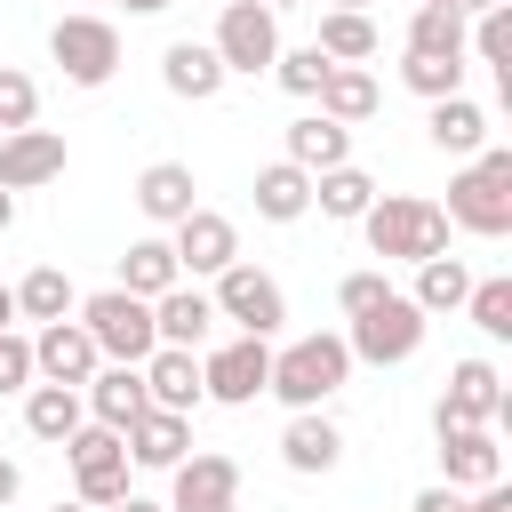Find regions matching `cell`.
Returning <instances> with one entry per match:
<instances>
[{"label": "cell", "mask_w": 512, "mask_h": 512, "mask_svg": "<svg viewBox=\"0 0 512 512\" xmlns=\"http://www.w3.org/2000/svg\"><path fill=\"white\" fill-rule=\"evenodd\" d=\"M440 432V488H488L504 480V448H496V424H432Z\"/></svg>", "instance_id": "obj_15"}, {"label": "cell", "mask_w": 512, "mask_h": 512, "mask_svg": "<svg viewBox=\"0 0 512 512\" xmlns=\"http://www.w3.org/2000/svg\"><path fill=\"white\" fill-rule=\"evenodd\" d=\"M328 8H352V16H368V8H376V0H328Z\"/></svg>", "instance_id": "obj_49"}, {"label": "cell", "mask_w": 512, "mask_h": 512, "mask_svg": "<svg viewBox=\"0 0 512 512\" xmlns=\"http://www.w3.org/2000/svg\"><path fill=\"white\" fill-rule=\"evenodd\" d=\"M96 368H104V352L88 344V328H80V320H48V328L32 336V376H40V384H64V392H80Z\"/></svg>", "instance_id": "obj_14"}, {"label": "cell", "mask_w": 512, "mask_h": 512, "mask_svg": "<svg viewBox=\"0 0 512 512\" xmlns=\"http://www.w3.org/2000/svg\"><path fill=\"white\" fill-rule=\"evenodd\" d=\"M376 104H384V88H376V72H368V64H336V72L320 80V112H328L336 128L376 120Z\"/></svg>", "instance_id": "obj_26"}, {"label": "cell", "mask_w": 512, "mask_h": 512, "mask_svg": "<svg viewBox=\"0 0 512 512\" xmlns=\"http://www.w3.org/2000/svg\"><path fill=\"white\" fill-rule=\"evenodd\" d=\"M264 8H272V16H280V8H304V0H264Z\"/></svg>", "instance_id": "obj_50"}, {"label": "cell", "mask_w": 512, "mask_h": 512, "mask_svg": "<svg viewBox=\"0 0 512 512\" xmlns=\"http://www.w3.org/2000/svg\"><path fill=\"white\" fill-rule=\"evenodd\" d=\"M8 224H16V192H0V232H8Z\"/></svg>", "instance_id": "obj_48"}, {"label": "cell", "mask_w": 512, "mask_h": 512, "mask_svg": "<svg viewBox=\"0 0 512 512\" xmlns=\"http://www.w3.org/2000/svg\"><path fill=\"white\" fill-rule=\"evenodd\" d=\"M328 64H368L376 56V16H352V8H320V40H312Z\"/></svg>", "instance_id": "obj_33"}, {"label": "cell", "mask_w": 512, "mask_h": 512, "mask_svg": "<svg viewBox=\"0 0 512 512\" xmlns=\"http://www.w3.org/2000/svg\"><path fill=\"white\" fill-rule=\"evenodd\" d=\"M464 512H512V488H504V480H488V488H480Z\"/></svg>", "instance_id": "obj_42"}, {"label": "cell", "mask_w": 512, "mask_h": 512, "mask_svg": "<svg viewBox=\"0 0 512 512\" xmlns=\"http://www.w3.org/2000/svg\"><path fill=\"white\" fill-rule=\"evenodd\" d=\"M144 400L168 408V416H192V408L208 400V392H200V352H168V344H160V352L144 360Z\"/></svg>", "instance_id": "obj_22"}, {"label": "cell", "mask_w": 512, "mask_h": 512, "mask_svg": "<svg viewBox=\"0 0 512 512\" xmlns=\"http://www.w3.org/2000/svg\"><path fill=\"white\" fill-rule=\"evenodd\" d=\"M128 16H160V8H176V0H120Z\"/></svg>", "instance_id": "obj_47"}, {"label": "cell", "mask_w": 512, "mask_h": 512, "mask_svg": "<svg viewBox=\"0 0 512 512\" xmlns=\"http://www.w3.org/2000/svg\"><path fill=\"white\" fill-rule=\"evenodd\" d=\"M104 512H168V504H152V496H136V488H128V496H120V504H104Z\"/></svg>", "instance_id": "obj_45"}, {"label": "cell", "mask_w": 512, "mask_h": 512, "mask_svg": "<svg viewBox=\"0 0 512 512\" xmlns=\"http://www.w3.org/2000/svg\"><path fill=\"white\" fill-rule=\"evenodd\" d=\"M168 248H176V272H184V280H216L224 264H240V232H232V216H216V208H192Z\"/></svg>", "instance_id": "obj_13"}, {"label": "cell", "mask_w": 512, "mask_h": 512, "mask_svg": "<svg viewBox=\"0 0 512 512\" xmlns=\"http://www.w3.org/2000/svg\"><path fill=\"white\" fill-rule=\"evenodd\" d=\"M80 312V296H72V280H64V264H32L24 280H16V320H72Z\"/></svg>", "instance_id": "obj_30"}, {"label": "cell", "mask_w": 512, "mask_h": 512, "mask_svg": "<svg viewBox=\"0 0 512 512\" xmlns=\"http://www.w3.org/2000/svg\"><path fill=\"white\" fill-rule=\"evenodd\" d=\"M408 56H456V64H464V16L440 8V0H416V16H408Z\"/></svg>", "instance_id": "obj_34"}, {"label": "cell", "mask_w": 512, "mask_h": 512, "mask_svg": "<svg viewBox=\"0 0 512 512\" xmlns=\"http://www.w3.org/2000/svg\"><path fill=\"white\" fill-rule=\"evenodd\" d=\"M80 408H88V424H104V432H128L152 400H144V368H96L88 384H80Z\"/></svg>", "instance_id": "obj_18"}, {"label": "cell", "mask_w": 512, "mask_h": 512, "mask_svg": "<svg viewBox=\"0 0 512 512\" xmlns=\"http://www.w3.org/2000/svg\"><path fill=\"white\" fill-rule=\"evenodd\" d=\"M8 392H32V336H16V328L0 336V400Z\"/></svg>", "instance_id": "obj_39"}, {"label": "cell", "mask_w": 512, "mask_h": 512, "mask_svg": "<svg viewBox=\"0 0 512 512\" xmlns=\"http://www.w3.org/2000/svg\"><path fill=\"white\" fill-rule=\"evenodd\" d=\"M168 512H240V464L200 448L168 472Z\"/></svg>", "instance_id": "obj_12"}, {"label": "cell", "mask_w": 512, "mask_h": 512, "mask_svg": "<svg viewBox=\"0 0 512 512\" xmlns=\"http://www.w3.org/2000/svg\"><path fill=\"white\" fill-rule=\"evenodd\" d=\"M424 328H432V320H424V312H416V304L392 288L384 304L352 312V336H344V352H352V360H368V368H400V360H416V352H424Z\"/></svg>", "instance_id": "obj_6"}, {"label": "cell", "mask_w": 512, "mask_h": 512, "mask_svg": "<svg viewBox=\"0 0 512 512\" xmlns=\"http://www.w3.org/2000/svg\"><path fill=\"white\" fill-rule=\"evenodd\" d=\"M64 136L56 128H16L0 136V192H32V184H56L64 176Z\"/></svg>", "instance_id": "obj_16"}, {"label": "cell", "mask_w": 512, "mask_h": 512, "mask_svg": "<svg viewBox=\"0 0 512 512\" xmlns=\"http://www.w3.org/2000/svg\"><path fill=\"white\" fill-rule=\"evenodd\" d=\"M512 416V392L496 376V360H456L448 368V392L432 408V424H504Z\"/></svg>", "instance_id": "obj_11"}, {"label": "cell", "mask_w": 512, "mask_h": 512, "mask_svg": "<svg viewBox=\"0 0 512 512\" xmlns=\"http://www.w3.org/2000/svg\"><path fill=\"white\" fill-rule=\"evenodd\" d=\"M80 328H88V344H96L112 368H144V360L160 352V336H152V304L128 296V288H96V296H80Z\"/></svg>", "instance_id": "obj_4"}, {"label": "cell", "mask_w": 512, "mask_h": 512, "mask_svg": "<svg viewBox=\"0 0 512 512\" xmlns=\"http://www.w3.org/2000/svg\"><path fill=\"white\" fill-rule=\"evenodd\" d=\"M440 8H456V16L472 24V16H488V8H504V0H440Z\"/></svg>", "instance_id": "obj_44"}, {"label": "cell", "mask_w": 512, "mask_h": 512, "mask_svg": "<svg viewBox=\"0 0 512 512\" xmlns=\"http://www.w3.org/2000/svg\"><path fill=\"white\" fill-rule=\"evenodd\" d=\"M56 512H88V504H56Z\"/></svg>", "instance_id": "obj_51"}, {"label": "cell", "mask_w": 512, "mask_h": 512, "mask_svg": "<svg viewBox=\"0 0 512 512\" xmlns=\"http://www.w3.org/2000/svg\"><path fill=\"white\" fill-rule=\"evenodd\" d=\"M32 112H40V88H32V72H16V64H0V136H16V128H32Z\"/></svg>", "instance_id": "obj_38"}, {"label": "cell", "mask_w": 512, "mask_h": 512, "mask_svg": "<svg viewBox=\"0 0 512 512\" xmlns=\"http://www.w3.org/2000/svg\"><path fill=\"white\" fill-rule=\"evenodd\" d=\"M208 304H216V320H232L240 336H280V320H288V296H280V280L272 272H256V264H224L216 272V288H208Z\"/></svg>", "instance_id": "obj_7"}, {"label": "cell", "mask_w": 512, "mask_h": 512, "mask_svg": "<svg viewBox=\"0 0 512 512\" xmlns=\"http://www.w3.org/2000/svg\"><path fill=\"white\" fill-rule=\"evenodd\" d=\"M312 208H320V216H336V224H360V216L376 208V176L344 160V168H328V176H312Z\"/></svg>", "instance_id": "obj_28"}, {"label": "cell", "mask_w": 512, "mask_h": 512, "mask_svg": "<svg viewBox=\"0 0 512 512\" xmlns=\"http://www.w3.org/2000/svg\"><path fill=\"white\" fill-rule=\"evenodd\" d=\"M360 232H368V248L384 264H432V256H448V216H440V200H416V192H376V208L360 216Z\"/></svg>", "instance_id": "obj_2"}, {"label": "cell", "mask_w": 512, "mask_h": 512, "mask_svg": "<svg viewBox=\"0 0 512 512\" xmlns=\"http://www.w3.org/2000/svg\"><path fill=\"white\" fill-rule=\"evenodd\" d=\"M280 464L304 472V480H312V472H336V464H344V432H336L320 408H304V416H288V432H280Z\"/></svg>", "instance_id": "obj_23"}, {"label": "cell", "mask_w": 512, "mask_h": 512, "mask_svg": "<svg viewBox=\"0 0 512 512\" xmlns=\"http://www.w3.org/2000/svg\"><path fill=\"white\" fill-rule=\"evenodd\" d=\"M120 448H128V464H144V472H176V464H184V448H192V416L144 408V416L120 432Z\"/></svg>", "instance_id": "obj_19"}, {"label": "cell", "mask_w": 512, "mask_h": 512, "mask_svg": "<svg viewBox=\"0 0 512 512\" xmlns=\"http://www.w3.org/2000/svg\"><path fill=\"white\" fill-rule=\"evenodd\" d=\"M16 488H24V472H16V464H8V456H0V512H8V504H16Z\"/></svg>", "instance_id": "obj_43"}, {"label": "cell", "mask_w": 512, "mask_h": 512, "mask_svg": "<svg viewBox=\"0 0 512 512\" xmlns=\"http://www.w3.org/2000/svg\"><path fill=\"white\" fill-rule=\"evenodd\" d=\"M304 208H312V176H304V168H288V160L256 168V216H264V224H296Z\"/></svg>", "instance_id": "obj_31"}, {"label": "cell", "mask_w": 512, "mask_h": 512, "mask_svg": "<svg viewBox=\"0 0 512 512\" xmlns=\"http://www.w3.org/2000/svg\"><path fill=\"white\" fill-rule=\"evenodd\" d=\"M456 232H472V240H504L512 232V152L504 144H488V152H472L456 176H448V208H440Z\"/></svg>", "instance_id": "obj_1"}, {"label": "cell", "mask_w": 512, "mask_h": 512, "mask_svg": "<svg viewBox=\"0 0 512 512\" xmlns=\"http://www.w3.org/2000/svg\"><path fill=\"white\" fill-rule=\"evenodd\" d=\"M48 56H56V72H64L72 88H104V80L120 72V24L72 8V16L48 24Z\"/></svg>", "instance_id": "obj_5"}, {"label": "cell", "mask_w": 512, "mask_h": 512, "mask_svg": "<svg viewBox=\"0 0 512 512\" xmlns=\"http://www.w3.org/2000/svg\"><path fill=\"white\" fill-rule=\"evenodd\" d=\"M208 328H216V304H208V288L176 280L168 296H152V336H160L168 352H200V344H208Z\"/></svg>", "instance_id": "obj_17"}, {"label": "cell", "mask_w": 512, "mask_h": 512, "mask_svg": "<svg viewBox=\"0 0 512 512\" xmlns=\"http://www.w3.org/2000/svg\"><path fill=\"white\" fill-rule=\"evenodd\" d=\"M16 328V288H0V336Z\"/></svg>", "instance_id": "obj_46"}, {"label": "cell", "mask_w": 512, "mask_h": 512, "mask_svg": "<svg viewBox=\"0 0 512 512\" xmlns=\"http://www.w3.org/2000/svg\"><path fill=\"white\" fill-rule=\"evenodd\" d=\"M264 384H272V344L264 336H232V344H216L200 360V392L224 400V408H248Z\"/></svg>", "instance_id": "obj_10"}, {"label": "cell", "mask_w": 512, "mask_h": 512, "mask_svg": "<svg viewBox=\"0 0 512 512\" xmlns=\"http://www.w3.org/2000/svg\"><path fill=\"white\" fill-rule=\"evenodd\" d=\"M384 296H392V280H384V272H344V288H336L344 320H352V312H368V304H384Z\"/></svg>", "instance_id": "obj_40"}, {"label": "cell", "mask_w": 512, "mask_h": 512, "mask_svg": "<svg viewBox=\"0 0 512 512\" xmlns=\"http://www.w3.org/2000/svg\"><path fill=\"white\" fill-rule=\"evenodd\" d=\"M464 296H472V272H464V256H432V264H416V312L424 320H440V312H464Z\"/></svg>", "instance_id": "obj_32"}, {"label": "cell", "mask_w": 512, "mask_h": 512, "mask_svg": "<svg viewBox=\"0 0 512 512\" xmlns=\"http://www.w3.org/2000/svg\"><path fill=\"white\" fill-rule=\"evenodd\" d=\"M136 208H144L152 224H168V232H176V224L200 208V184H192V168H184V160H152V168L136 176Z\"/></svg>", "instance_id": "obj_21"}, {"label": "cell", "mask_w": 512, "mask_h": 512, "mask_svg": "<svg viewBox=\"0 0 512 512\" xmlns=\"http://www.w3.org/2000/svg\"><path fill=\"white\" fill-rule=\"evenodd\" d=\"M160 80H168V96H184V104H208V96H224V64H216V48L208 40H168L160 48Z\"/></svg>", "instance_id": "obj_20"}, {"label": "cell", "mask_w": 512, "mask_h": 512, "mask_svg": "<svg viewBox=\"0 0 512 512\" xmlns=\"http://www.w3.org/2000/svg\"><path fill=\"white\" fill-rule=\"evenodd\" d=\"M424 136H432L448 160H472V152H488V136H496V128H488V112H480L472 96H440V104H432V120H424Z\"/></svg>", "instance_id": "obj_25"}, {"label": "cell", "mask_w": 512, "mask_h": 512, "mask_svg": "<svg viewBox=\"0 0 512 512\" xmlns=\"http://www.w3.org/2000/svg\"><path fill=\"white\" fill-rule=\"evenodd\" d=\"M328 72H336V64H328V56L312 48V40H304V48H280V56H272V80H280L288 96H320V80H328Z\"/></svg>", "instance_id": "obj_36"}, {"label": "cell", "mask_w": 512, "mask_h": 512, "mask_svg": "<svg viewBox=\"0 0 512 512\" xmlns=\"http://www.w3.org/2000/svg\"><path fill=\"white\" fill-rule=\"evenodd\" d=\"M352 160V128H336L328 112H304V120H288V168H304V176H328V168H344Z\"/></svg>", "instance_id": "obj_24"}, {"label": "cell", "mask_w": 512, "mask_h": 512, "mask_svg": "<svg viewBox=\"0 0 512 512\" xmlns=\"http://www.w3.org/2000/svg\"><path fill=\"white\" fill-rule=\"evenodd\" d=\"M352 384V352H344V336H296L288 352H272V400H288L296 416L304 408H328L336 392Z\"/></svg>", "instance_id": "obj_3"}, {"label": "cell", "mask_w": 512, "mask_h": 512, "mask_svg": "<svg viewBox=\"0 0 512 512\" xmlns=\"http://www.w3.org/2000/svg\"><path fill=\"white\" fill-rule=\"evenodd\" d=\"M176 280H184V272H176V248H168V240H128L120 280H112V288H128V296H144V304H152V296H168Z\"/></svg>", "instance_id": "obj_29"}, {"label": "cell", "mask_w": 512, "mask_h": 512, "mask_svg": "<svg viewBox=\"0 0 512 512\" xmlns=\"http://www.w3.org/2000/svg\"><path fill=\"white\" fill-rule=\"evenodd\" d=\"M64 464H72V504L104 512V504H120V496H128V448H120V432L80 424V432L64 440Z\"/></svg>", "instance_id": "obj_8"}, {"label": "cell", "mask_w": 512, "mask_h": 512, "mask_svg": "<svg viewBox=\"0 0 512 512\" xmlns=\"http://www.w3.org/2000/svg\"><path fill=\"white\" fill-rule=\"evenodd\" d=\"M400 80H408L424 104H440V96H464V64H456V56H408V64H400Z\"/></svg>", "instance_id": "obj_37"}, {"label": "cell", "mask_w": 512, "mask_h": 512, "mask_svg": "<svg viewBox=\"0 0 512 512\" xmlns=\"http://www.w3.org/2000/svg\"><path fill=\"white\" fill-rule=\"evenodd\" d=\"M408 512H464V488H416Z\"/></svg>", "instance_id": "obj_41"}, {"label": "cell", "mask_w": 512, "mask_h": 512, "mask_svg": "<svg viewBox=\"0 0 512 512\" xmlns=\"http://www.w3.org/2000/svg\"><path fill=\"white\" fill-rule=\"evenodd\" d=\"M464 312H472V328H480V336H496V344H504V336H512V280H504V272H496V280H472Z\"/></svg>", "instance_id": "obj_35"}, {"label": "cell", "mask_w": 512, "mask_h": 512, "mask_svg": "<svg viewBox=\"0 0 512 512\" xmlns=\"http://www.w3.org/2000/svg\"><path fill=\"white\" fill-rule=\"evenodd\" d=\"M208 48H216L224 72H272V56H280V16H272L264 0H224Z\"/></svg>", "instance_id": "obj_9"}, {"label": "cell", "mask_w": 512, "mask_h": 512, "mask_svg": "<svg viewBox=\"0 0 512 512\" xmlns=\"http://www.w3.org/2000/svg\"><path fill=\"white\" fill-rule=\"evenodd\" d=\"M88 424V408H80V392H64V384H32L24 392V432L32 440H48V448H64L72 432Z\"/></svg>", "instance_id": "obj_27"}]
</instances>
